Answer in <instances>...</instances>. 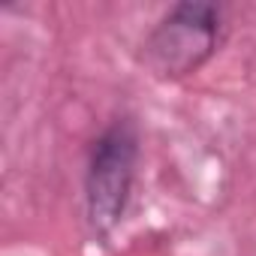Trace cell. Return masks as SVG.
<instances>
[{
	"label": "cell",
	"mask_w": 256,
	"mask_h": 256,
	"mask_svg": "<svg viewBox=\"0 0 256 256\" xmlns=\"http://www.w3.org/2000/svg\"><path fill=\"white\" fill-rule=\"evenodd\" d=\"M220 30L223 12L214 4H178L148 34L142 64L157 78H184L217 52Z\"/></svg>",
	"instance_id": "cell-1"
},
{
	"label": "cell",
	"mask_w": 256,
	"mask_h": 256,
	"mask_svg": "<svg viewBox=\"0 0 256 256\" xmlns=\"http://www.w3.org/2000/svg\"><path fill=\"white\" fill-rule=\"evenodd\" d=\"M136 157H139V142L126 120L112 124L94 142L84 175V199H88V220L96 235H108L120 223L133 190Z\"/></svg>",
	"instance_id": "cell-2"
}]
</instances>
